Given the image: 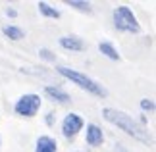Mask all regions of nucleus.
<instances>
[{"instance_id": "f257e3e1", "label": "nucleus", "mask_w": 156, "mask_h": 152, "mask_svg": "<svg viewBox=\"0 0 156 152\" xmlns=\"http://www.w3.org/2000/svg\"><path fill=\"white\" fill-rule=\"evenodd\" d=\"M102 115H104L106 121H110V123H114L116 127H119V129L123 133H127L129 137H133V139H137V141H141L145 144H151L148 131H145V127H141L129 114H125L122 110H116V108H104Z\"/></svg>"}, {"instance_id": "f03ea898", "label": "nucleus", "mask_w": 156, "mask_h": 152, "mask_svg": "<svg viewBox=\"0 0 156 152\" xmlns=\"http://www.w3.org/2000/svg\"><path fill=\"white\" fill-rule=\"evenodd\" d=\"M58 73L62 75V77H66V79H69V81H73L77 87L85 89L87 93H91V94H94V96H100V98H104V96L108 94L106 89L102 87V85H98L94 79L87 77L85 73H79V71L69 69V68H58Z\"/></svg>"}, {"instance_id": "7ed1b4c3", "label": "nucleus", "mask_w": 156, "mask_h": 152, "mask_svg": "<svg viewBox=\"0 0 156 152\" xmlns=\"http://www.w3.org/2000/svg\"><path fill=\"white\" fill-rule=\"evenodd\" d=\"M114 25H116L118 31H125V33H139L141 31V25L137 21L135 14L127 6H118L114 10Z\"/></svg>"}, {"instance_id": "20e7f679", "label": "nucleus", "mask_w": 156, "mask_h": 152, "mask_svg": "<svg viewBox=\"0 0 156 152\" xmlns=\"http://www.w3.org/2000/svg\"><path fill=\"white\" fill-rule=\"evenodd\" d=\"M41 108V96L39 94H23L20 100L16 102V114L23 115V118H33Z\"/></svg>"}, {"instance_id": "39448f33", "label": "nucleus", "mask_w": 156, "mask_h": 152, "mask_svg": "<svg viewBox=\"0 0 156 152\" xmlns=\"http://www.w3.org/2000/svg\"><path fill=\"white\" fill-rule=\"evenodd\" d=\"M83 125H85V121H83V118L79 114H68L62 121V133L68 139H73L83 129Z\"/></svg>"}, {"instance_id": "423d86ee", "label": "nucleus", "mask_w": 156, "mask_h": 152, "mask_svg": "<svg viewBox=\"0 0 156 152\" xmlns=\"http://www.w3.org/2000/svg\"><path fill=\"white\" fill-rule=\"evenodd\" d=\"M102 141H104L102 129L94 123H89L87 125V143L91 144V147H98V144H102Z\"/></svg>"}, {"instance_id": "0eeeda50", "label": "nucleus", "mask_w": 156, "mask_h": 152, "mask_svg": "<svg viewBox=\"0 0 156 152\" xmlns=\"http://www.w3.org/2000/svg\"><path fill=\"white\" fill-rule=\"evenodd\" d=\"M58 150V143L54 141L52 137H39L37 139V147H35V152H56Z\"/></svg>"}, {"instance_id": "6e6552de", "label": "nucleus", "mask_w": 156, "mask_h": 152, "mask_svg": "<svg viewBox=\"0 0 156 152\" xmlns=\"http://www.w3.org/2000/svg\"><path fill=\"white\" fill-rule=\"evenodd\" d=\"M60 46L66 48V50H75V52H81L85 48V42H83L79 37H62L60 39Z\"/></svg>"}, {"instance_id": "1a4fd4ad", "label": "nucleus", "mask_w": 156, "mask_h": 152, "mask_svg": "<svg viewBox=\"0 0 156 152\" xmlns=\"http://www.w3.org/2000/svg\"><path fill=\"white\" fill-rule=\"evenodd\" d=\"M44 93L50 96V98H54V100H58V102H68L69 100V94L68 93H64V90H60L58 87H46L44 89Z\"/></svg>"}, {"instance_id": "9d476101", "label": "nucleus", "mask_w": 156, "mask_h": 152, "mask_svg": "<svg viewBox=\"0 0 156 152\" xmlns=\"http://www.w3.org/2000/svg\"><path fill=\"white\" fill-rule=\"evenodd\" d=\"M98 50L102 52L104 56H108L110 60H119V54H118L116 48H114L112 42H100V44H98Z\"/></svg>"}, {"instance_id": "9b49d317", "label": "nucleus", "mask_w": 156, "mask_h": 152, "mask_svg": "<svg viewBox=\"0 0 156 152\" xmlns=\"http://www.w3.org/2000/svg\"><path fill=\"white\" fill-rule=\"evenodd\" d=\"M4 35L8 39H12V41H20V39H23V29H20V27H16V25H6L4 27Z\"/></svg>"}, {"instance_id": "f8f14e48", "label": "nucleus", "mask_w": 156, "mask_h": 152, "mask_svg": "<svg viewBox=\"0 0 156 152\" xmlns=\"http://www.w3.org/2000/svg\"><path fill=\"white\" fill-rule=\"evenodd\" d=\"M39 10H41V14H43V16L52 17V19H58V17H60V12L56 8H52V6H48L46 2H39Z\"/></svg>"}, {"instance_id": "ddd939ff", "label": "nucleus", "mask_w": 156, "mask_h": 152, "mask_svg": "<svg viewBox=\"0 0 156 152\" xmlns=\"http://www.w3.org/2000/svg\"><path fill=\"white\" fill-rule=\"evenodd\" d=\"M68 6L71 8H77L81 12H91V4L89 2H79V0H68Z\"/></svg>"}, {"instance_id": "4468645a", "label": "nucleus", "mask_w": 156, "mask_h": 152, "mask_svg": "<svg viewBox=\"0 0 156 152\" xmlns=\"http://www.w3.org/2000/svg\"><path fill=\"white\" fill-rule=\"evenodd\" d=\"M141 108H143V110H154L152 98H143V100H141Z\"/></svg>"}, {"instance_id": "2eb2a0df", "label": "nucleus", "mask_w": 156, "mask_h": 152, "mask_svg": "<svg viewBox=\"0 0 156 152\" xmlns=\"http://www.w3.org/2000/svg\"><path fill=\"white\" fill-rule=\"evenodd\" d=\"M41 56H43V58H46V60H54L52 52L48 50V48H41Z\"/></svg>"}, {"instance_id": "dca6fc26", "label": "nucleus", "mask_w": 156, "mask_h": 152, "mask_svg": "<svg viewBox=\"0 0 156 152\" xmlns=\"http://www.w3.org/2000/svg\"><path fill=\"white\" fill-rule=\"evenodd\" d=\"M16 14H17L16 10H8V16H12V17H16Z\"/></svg>"}]
</instances>
